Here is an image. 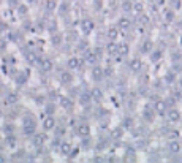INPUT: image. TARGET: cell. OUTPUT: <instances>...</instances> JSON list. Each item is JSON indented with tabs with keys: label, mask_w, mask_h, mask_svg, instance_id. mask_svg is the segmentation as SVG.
<instances>
[{
	"label": "cell",
	"mask_w": 182,
	"mask_h": 163,
	"mask_svg": "<svg viewBox=\"0 0 182 163\" xmlns=\"http://www.w3.org/2000/svg\"><path fill=\"white\" fill-rule=\"evenodd\" d=\"M29 62H35V54H29Z\"/></svg>",
	"instance_id": "f35d334b"
},
{
	"label": "cell",
	"mask_w": 182,
	"mask_h": 163,
	"mask_svg": "<svg viewBox=\"0 0 182 163\" xmlns=\"http://www.w3.org/2000/svg\"><path fill=\"white\" fill-rule=\"evenodd\" d=\"M133 8H135L136 11H139V13L142 11V5H141V3H135V5H133Z\"/></svg>",
	"instance_id": "836d02e7"
},
{
	"label": "cell",
	"mask_w": 182,
	"mask_h": 163,
	"mask_svg": "<svg viewBox=\"0 0 182 163\" xmlns=\"http://www.w3.org/2000/svg\"><path fill=\"white\" fill-rule=\"evenodd\" d=\"M168 151L171 154H179L180 152V144L177 141H170L168 143Z\"/></svg>",
	"instance_id": "4fadbf2b"
},
{
	"label": "cell",
	"mask_w": 182,
	"mask_h": 163,
	"mask_svg": "<svg viewBox=\"0 0 182 163\" xmlns=\"http://www.w3.org/2000/svg\"><path fill=\"white\" fill-rule=\"evenodd\" d=\"M8 144H10L11 147H14V146H16V140H14V138H10V140H8Z\"/></svg>",
	"instance_id": "8d00e7d4"
},
{
	"label": "cell",
	"mask_w": 182,
	"mask_h": 163,
	"mask_svg": "<svg viewBox=\"0 0 182 163\" xmlns=\"http://www.w3.org/2000/svg\"><path fill=\"white\" fill-rule=\"evenodd\" d=\"M131 8H133V3L130 2V0H124L122 2V10L124 11H130Z\"/></svg>",
	"instance_id": "83f0119b"
},
{
	"label": "cell",
	"mask_w": 182,
	"mask_h": 163,
	"mask_svg": "<svg viewBox=\"0 0 182 163\" xmlns=\"http://www.w3.org/2000/svg\"><path fill=\"white\" fill-rule=\"evenodd\" d=\"M150 57H152V62H157L162 57V51H155L154 54H150Z\"/></svg>",
	"instance_id": "4dcf8cb0"
},
{
	"label": "cell",
	"mask_w": 182,
	"mask_h": 163,
	"mask_svg": "<svg viewBox=\"0 0 182 163\" xmlns=\"http://www.w3.org/2000/svg\"><path fill=\"white\" fill-rule=\"evenodd\" d=\"M141 51H142V52H150V51H152V41H149V40H147V41L142 43Z\"/></svg>",
	"instance_id": "d4e9b609"
},
{
	"label": "cell",
	"mask_w": 182,
	"mask_h": 163,
	"mask_svg": "<svg viewBox=\"0 0 182 163\" xmlns=\"http://www.w3.org/2000/svg\"><path fill=\"white\" fill-rule=\"evenodd\" d=\"M0 3H2V0H0Z\"/></svg>",
	"instance_id": "7bdbcfd3"
},
{
	"label": "cell",
	"mask_w": 182,
	"mask_h": 163,
	"mask_svg": "<svg viewBox=\"0 0 182 163\" xmlns=\"http://www.w3.org/2000/svg\"><path fill=\"white\" fill-rule=\"evenodd\" d=\"M18 101H19L18 94L11 92V94H8V95H6V103H8V105H14V103H18Z\"/></svg>",
	"instance_id": "44dd1931"
},
{
	"label": "cell",
	"mask_w": 182,
	"mask_h": 163,
	"mask_svg": "<svg viewBox=\"0 0 182 163\" xmlns=\"http://www.w3.org/2000/svg\"><path fill=\"white\" fill-rule=\"evenodd\" d=\"M93 76H95V78H101V76H103V70H101L100 67H95V68H93Z\"/></svg>",
	"instance_id": "f546056e"
},
{
	"label": "cell",
	"mask_w": 182,
	"mask_h": 163,
	"mask_svg": "<svg viewBox=\"0 0 182 163\" xmlns=\"http://www.w3.org/2000/svg\"><path fill=\"white\" fill-rule=\"evenodd\" d=\"M154 109L157 114H165L166 109H168V106H166V101L165 100H157L155 105H154Z\"/></svg>",
	"instance_id": "8992f818"
},
{
	"label": "cell",
	"mask_w": 182,
	"mask_h": 163,
	"mask_svg": "<svg viewBox=\"0 0 182 163\" xmlns=\"http://www.w3.org/2000/svg\"><path fill=\"white\" fill-rule=\"evenodd\" d=\"M117 46H119V44H116L114 41H111V43L108 44V52H109V54H117Z\"/></svg>",
	"instance_id": "4316f807"
},
{
	"label": "cell",
	"mask_w": 182,
	"mask_h": 163,
	"mask_svg": "<svg viewBox=\"0 0 182 163\" xmlns=\"http://www.w3.org/2000/svg\"><path fill=\"white\" fill-rule=\"evenodd\" d=\"M84 59L89 63H95V62H97V59H98V57H97V51H87L84 54Z\"/></svg>",
	"instance_id": "7c38bea8"
},
{
	"label": "cell",
	"mask_w": 182,
	"mask_h": 163,
	"mask_svg": "<svg viewBox=\"0 0 182 163\" xmlns=\"http://www.w3.org/2000/svg\"><path fill=\"white\" fill-rule=\"evenodd\" d=\"M103 75H105V76H111V75H113V70H111V68L103 70Z\"/></svg>",
	"instance_id": "e575fe53"
},
{
	"label": "cell",
	"mask_w": 182,
	"mask_h": 163,
	"mask_svg": "<svg viewBox=\"0 0 182 163\" xmlns=\"http://www.w3.org/2000/svg\"><path fill=\"white\" fill-rule=\"evenodd\" d=\"M52 67H54V63H52L51 59H43V60H41V68H43L44 71H51Z\"/></svg>",
	"instance_id": "e0dca14e"
},
{
	"label": "cell",
	"mask_w": 182,
	"mask_h": 163,
	"mask_svg": "<svg viewBox=\"0 0 182 163\" xmlns=\"http://www.w3.org/2000/svg\"><path fill=\"white\" fill-rule=\"evenodd\" d=\"M76 133L81 138H89L90 136V127L87 124H79L78 128H76Z\"/></svg>",
	"instance_id": "7a4b0ae2"
},
{
	"label": "cell",
	"mask_w": 182,
	"mask_h": 163,
	"mask_svg": "<svg viewBox=\"0 0 182 163\" xmlns=\"http://www.w3.org/2000/svg\"><path fill=\"white\" fill-rule=\"evenodd\" d=\"M18 11H19V14H26L27 13V6L26 5H19L18 6Z\"/></svg>",
	"instance_id": "d6a6232c"
},
{
	"label": "cell",
	"mask_w": 182,
	"mask_h": 163,
	"mask_svg": "<svg viewBox=\"0 0 182 163\" xmlns=\"http://www.w3.org/2000/svg\"><path fill=\"white\" fill-rule=\"evenodd\" d=\"M128 44H119L117 46V54L119 55H127V54H128Z\"/></svg>",
	"instance_id": "7402d4cb"
},
{
	"label": "cell",
	"mask_w": 182,
	"mask_h": 163,
	"mask_svg": "<svg viewBox=\"0 0 182 163\" xmlns=\"http://www.w3.org/2000/svg\"><path fill=\"white\" fill-rule=\"evenodd\" d=\"M128 65H130V70L131 71H139L141 67H142V62H141V59H131Z\"/></svg>",
	"instance_id": "8fae6325"
},
{
	"label": "cell",
	"mask_w": 182,
	"mask_h": 163,
	"mask_svg": "<svg viewBox=\"0 0 182 163\" xmlns=\"http://www.w3.org/2000/svg\"><path fill=\"white\" fill-rule=\"evenodd\" d=\"M22 120H24V133L26 135H33L35 133V127H37L35 117L33 116H26Z\"/></svg>",
	"instance_id": "6da1fadb"
},
{
	"label": "cell",
	"mask_w": 182,
	"mask_h": 163,
	"mask_svg": "<svg viewBox=\"0 0 182 163\" xmlns=\"http://www.w3.org/2000/svg\"><path fill=\"white\" fill-rule=\"evenodd\" d=\"M131 127H133V120L130 117H127L125 122H124V128H131Z\"/></svg>",
	"instance_id": "1f68e13d"
},
{
	"label": "cell",
	"mask_w": 182,
	"mask_h": 163,
	"mask_svg": "<svg viewBox=\"0 0 182 163\" xmlns=\"http://www.w3.org/2000/svg\"><path fill=\"white\" fill-rule=\"evenodd\" d=\"M117 27L122 29V30L130 29V21L127 19V18H121V19H119V22H117Z\"/></svg>",
	"instance_id": "ac0fdd59"
},
{
	"label": "cell",
	"mask_w": 182,
	"mask_h": 163,
	"mask_svg": "<svg viewBox=\"0 0 182 163\" xmlns=\"http://www.w3.org/2000/svg\"><path fill=\"white\" fill-rule=\"evenodd\" d=\"M108 40L109 41H116L117 40V37H119V30L116 29V27H111V29H108Z\"/></svg>",
	"instance_id": "9a60e30c"
},
{
	"label": "cell",
	"mask_w": 182,
	"mask_h": 163,
	"mask_svg": "<svg viewBox=\"0 0 182 163\" xmlns=\"http://www.w3.org/2000/svg\"><path fill=\"white\" fill-rule=\"evenodd\" d=\"M43 127H44V130H52V128H55V120H54V117L51 116H46V119H44V122H43Z\"/></svg>",
	"instance_id": "9c48e42d"
},
{
	"label": "cell",
	"mask_w": 182,
	"mask_h": 163,
	"mask_svg": "<svg viewBox=\"0 0 182 163\" xmlns=\"http://www.w3.org/2000/svg\"><path fill=\"white\" fill-rule=\"evenodd\" d=\"M59 106H60L62 109H70L71 106H73V101H71L70 97L60 95V98H59Z\"/></svg>",
	"instance_id": "5b68a950"
},
{
	"label": "cell",
	"mask_w": 182,
	"mask_h": 163,
	"mask_svg": "<svg viewBox=\"0 0 182 163\" xmlns=\"http://www.w3.org/2000/svg\"><path fill=\"white\" fill-rule=\"evenodd\" d=\"M90 100H92V95L87 94V92H84V94L79 95V103H81V105H89Z\"/></svg>",
	"instance_id": "d6986e66"
},
{
	"label": "cell",
	"mask_w": 182,
	"mask_h": 163,
	"mask_svg": "<svg viewBox=\"0 0 182 163\" xmlns=\"http://www.w3.org/2000/svg\"><path fill=\"white\" fill-rule=\"evenodd\" d=\"M142 116H144L149 122H152L154 117H155V109H150V108H146L144 112H142Z\"/></svg>",
	"instance_id": "ffe728a7"
},
{
	"label": "cell",
	"mask_w": 182,
	"mask_h": 163,
	"mask_svg": "<svg viewBox=\"0 0 182 163\" xmlns=\"http://www.w3.org/2000/svg\"><path fill=\"white\" fill-rule=\"evenodd\" d=\"M63 133H65V128H62V127H60V128H57V135H59V136H62Z\"/></svg>",
	"instance_id": "74e56055"
},
{
	"label": "cell",
	"mask_w": 182,
	"mask_h": 163,
	"mask_svg": "<svg viewBox=\"0 0 182 163\" xmlns=\"http://www.w3.org/2000/svg\"><path fill=\"white\" fill-rule=\"evenodd\" d=\"M111 136H113L114 140H121L124 136V127H116L113 132H111Z\"/></svg>",
	"instance_id": "2e32d148"
},
{
	"label": "cell",
	"mask_w": 182,
	"mask_h": 163,
	"mask_svg": "<svg viewBox=\"0 0 182 163\" xmlns=\"http://www.w3.org/2000/svg\"><path fill=\"white\" fill-rule=\"evenodd\" d=\"M5 161H6V158L3 155H0V163H5Z\"/></svg>",
	"instance_id": "ab89813d"
},
{
	"label": "cell",
	"mask_w": 182,
	"mask_h": 163,
	"mask_svg": "<svg viewBox=\"0 0 182 163\" xmlns=\"http://www.w3.org/2000/svg\"><path fill=\"white\" fill-rule=\"evenodd\" d=\"M71 151H73V146L70 143H62L60 144V152L63 155H71Z\"/></svg>",
	"instance_id": "5bb4252c"
},
{
	"label": "cell",
	"mask_w": 182,
	"mask_h": 163,
	"mask_svg": "<svg viewBox=\"0 0 182 163\" xmlns=\"http://www.w3.org/2000/svg\"><path fill=\"white\" fill-rule=\"evenodd\" d=\"M71 81H73L71 71H62L60 73V83L62 84H71Z\"/></svg>",
	"instance_id": "ba28073f"
},
{
	"label": "cell",
	"mask_w": 182,
	"mask_h": 163,
	"mask_svg": "<svg viewBox=\"0 0 182 163\" xmlns=\"http://www.w3.org/2000/svg\"><path fill=\"white\" fill-rule=\"evenodd\" d=\"M46 112H47V114H52V112H54V106H52V105H47Z\"/></svg>",
	"instance_id": "d590c367"
},
{
	"label": "cell",
	"mask_w": 182,
	"mask_h": 163,
	"mask_svg": "<svg viewBox=\"0 0 182 163\" xmlns=\"http://www.w3.org/2000/svg\"><path fill=\"white\" fill-rule=\"evenodd\" d=\"M90 95H92V100H95V101H100L101 97H103V94H101L100 89H93V90L90 92Z\"/></svg>",
	"instance_id": "603a6c76"
},
{
	"label": "cell",
	"mask_w": 182,
	"mask_h": 163,
	"mask_svg": "<svg viewBox=\"0 0 182 163\" xmlns=\"http://www.w3.org/2000/svg\"><path fill=\"white\" fill-rule=\"evenodd\" d=\"M165 19L168 21V22H171V21L174 19V11H173V8H171V10H166V11H165Z\"/></svg>",
	"instance_id": "f1b7e54d"
},
{
	"label": "cell",
	"mask_w": 182,
	"mask_h": 163,
	"mask_svg": "<svg viewBox=\"0 0 182 163\" xmlns=\"http://www.w3.org/2000/svg\"><path fill=\"white\" fill-rule=\"evenodd\" d=\"M44 6H46L47 11H54L55 8H57V2H55V0H46Z\"/></svg>",
	"instance_id": "cb8c5ba5"
},
{
	"label": "cell",
	"mask_w": 182,
	"mask_h": 163,
	"mask_svg": "<svg viewBox=\"0 0 182 163\" xmlns=\"http://www.w3.org/2000/svg\"><path fill=\"white\" fill-rule=\"evenodd\" d=\"M0 117H2V111H0Z\"/></svg>",
	"instance_id": "b9f144b4"
},
{
	"label": "cell",
	"mask_w": 182,
	"mask_h": 163,
	"mask_svg": "<svg viewBox=\"0 0 182 163\" xmlns=\"http://www.w3.org/2000/svg\"><path fill=\"white\" fill-rule=\"evenodd\" d=\"M79 67H81V59H79V57H71L68 60V68L70 70H78Z\"/></svg>",
	"instance_id": "30bf717a"
},
{
	"label": "cell",
	"mask_w": 182,
	"mask_h": 163,
	"mask_svg": "<svg viewBox=\"0 0 182 163\" xmlns=\"http://www.w3.org/2000/svg\"><path fill=\"white\" fill-rule=\"evenodd\" d=\"M166 116H168V120H170V122H179V120H180V112H179L177 109H174V108L168 109Z\"/></svg>",
	"instance_id": "52a82bcc"
},
{
	"label": "cell",
	"mask_w": 182,
	"mask_h": 163,
	"mask_svg": "<svg viewBox=\"0 0 182 163\" xmlns=\"http://www.w3.org/2000/svg\"><path fill=\"white\" fill-rule=\"evenodd\" d=\"M32 143H33V146H37V147H41V146L46 143V135L44 133H33Z\"/></svg>",
	"instance_id": "3957f363"
},
{
	"label": "cell",
	"mask_w": 182,
	"mask_h": 163,
	"mask_svg": "<svg viewBox=\"0 0 182 163\" xmlns=\"http://www.w3.org/2000/svg\"><path fill=\"white\" fill-rule=\"evenodd\" d=\"M173 10H180L182 8V0H170Z\"/></svg>",
	"instance_id": "484cf974"
},
{
	"label": "cell",
	"mask_w": 182,
	"mask_h": 163,
	"mask_svg": "<svg viewBox=\"0 0 182 163\" xmlns=\"http://www.w3.org/2000/svg\"><path fill=\"white\" fill-rule=\"evenodd\" d=\"M179 87H180V89H182V78H180V79H179Z\"/></svg>",
	"instance_id": "60d3db41"
},
{
	"label": "cell",
	"mask_w": 182,
	"mask_h": 163,
	"mask_svg": "<svg viewBox=\"0 0 182 163\" xmlns=\"http://www.w3.org/2000/svg\"><path fill=\"white\" fill-rule=\"evenodd\" d=\"M93 27H95V24H93L90 19H84V21L81 22V30L84 32V35H89L90 32L93 30Z\"/></svg>",
	"instance_id": "277c9868"
}]
</instances>
